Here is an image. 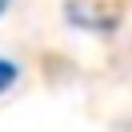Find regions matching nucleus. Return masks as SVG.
<instances>
[{"instance_id":"f257e3e1","label":"nucleus","mask_w":132,"mask_h":132,"mask_svg":"<svg viewBox=\"0 0 132 132\" xmlns=\"http://www.w3.org/2000/svg\"><path fill=\"white\" fill-rule=\"evenodd\" d=\"M60 16H64L68 28H76V32H84V36H112L116 28H120V20H116L112 12H104L100 4H92V0H64Z\"/></svg>"},{"instance_id":"f03ea898","label":"nucleus","mask_w":132,"mask_h":132,"mask_svg":"<svg viewBox=\"0 0 132 132\" xmlns=\"http://www.w3.org/2000/svg\"><path fill=\"white\" fill-rule=\"evenodd\" d=\"M20 76H24L20 60H12V56H0V96H8V92L20 84Z\"/></svg>"},{"instance_id":"7ed1b4c3","label":"nucleus","mask_w":132,"mask_h":132,"mask_svg":"<svg viewBox=\"0 0 132 132\" xmlns=\"http://www.w3.org/2000/svg\"><path fill=\"white\" fill-rule=\"evenodd\" d=\"M8 8H12V0H0V20L8 16Z\"/></svg>"}]
</instances>
